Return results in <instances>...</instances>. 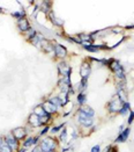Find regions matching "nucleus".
Returning a JSON list of instances; mask_svg holds the SVG:
<instances>
[{
	"label": "nucleus",
	"mask_w": 134,
	"mask_h": 152,
	"mask_svg": "<svg viewBox=\"0 0 134 152\" xmlns=\"http://www.w3.org/2000/svg\"><path fill=\"white\" fill-rule=\"evenodd\" d=\"M12 134L14 135V137L19 142H23V140L29 136L28 134V130L25 129V127H17V128H14L12 130Z\"/></svg>",
	"instance_id": "6"
},
{
	"label": "nucleus",
	"mask_w": 134,
	"mask_h": 152,
	"mask_svg": "<svg viewBox=\"0 0 134 152\" xmlns=\"http://www.w3.org/2000/svg\"><path fill=\"white\" fill-rule=\"evenodd\" d=\"M48 18H49L50 21H51L54 26H57V27H62V26H64L62 20H60L59 18H57V15L54 14L53 11H51V12L48 13Z\"/></svg>",
	"instance_id": "16"
},
{
	"label": "nucleus",
	"mask_w": 134,
	"mask_h": 152,
	"mask_svg": "<svg viewBox=\"0 0 134 152\" xmlns=\"http://www.w3.org/2000/svg\"><path fill=\"white\" fill-rule=\"evenodd\" d=\"M130 134H131V129L130 128H125L122 131H120L118 134V137L114 140V143L116 144H120V143H125L127 138L130 137Z\"/></svg>",
	"instance_id": "11"
},
{
	"label": "nucleus",
	"mask_w": 134,
	"mask_h": 152,
	"mask_svg": "<svg viewBox=\"0 0 134 152\" xmlns=\"http://www.w3.org/2000/svg\"><path fill=\"white\" fill-rule=\"evenodd\" d=\"M124 129H125V126L122 124V126H120V127H119V132H120V131H122Z\"/></svg>",
	"instance_id": "34"
},
{
	"label": "nucleus",
	"mask_w": 134,
	"mask_h": 152,
	"mask_svg": "<svg viewBox=\"0 0 134 152\" xmlns=\"http://www.w3.org/2000/svg\"><path fill=\"white\" fill-rule=\"evenodd\" d=\"M53 152H57V151H53Z\"/></svg>",
	"instance_id": "35"
},
{
	"label": "nucleus",
	"mask_w": 134,
	"mask_h": 152,
	"mask_svg": "<svg viewBox=\"0 0 134 152\" xmlns=\"http://www.w3.org/2000/svg\"><path fill=\"white\" fill-rule=\"evenodd\" d=\"M57 69H58V75L60 77H67L72 75V69L68 65L66 61H60L57 64Z\"/></svg>",
	"instance_id": "5"
},
{
	"label": "nucleus",
	"mask_w": 134,
	"mask_h": 152,
	"mask_svg": "<svg viewBox=\"0 0 134 152\" xmlns=\"http://www.w3.org/2000/svg\"><path fill=\"white\" fill-rule=\"evenodd\" d=\"M16 27H17V29L21 34H25L31 28V25H30V22L27 18H22L20 20H16Z\"/></svg>",
	"instance_id": "8"
},
{
	"label": "nucleus",
	"mask_w": 134,
	"mask_h": 152,
	"mask_svg": "<svg viewBox=\"0 0 134 152\" xmlns=\"http://www.w3.org/2000/svg\"><path fill=\"white\" fill-rule=\"evenodd\" d=\"M11 15H12L14 19H16V20H20V19H22V18H27V13L25 11H17V12H13L11 13Z\"/></svg>",
	"instance_id": "24"
},
{
	"label": "nucleus",
	"mask_w": 134,
	"mask_h": 152,
	"mask_svg": "<svg viewBox=\"0 0 134 152\" xmlns=\"http://www.w3.org/2000/svg\"><path fill=\"white\" fill-rule=\"evenodd\" d=\"M108 67L110 69V71L111 72H116V71H118V70H122L124 69V66L122 65V63L118 61V59H116V58H109V65H108Z\"/></svg>",
	"instance_id": "13"
},
{
	"label": "nucleus",
	"mask_w": 134,
	"mask_h": 152,
	"mask_svg": "<svg viewBox=\"0 0 134 152\" xmlns=\"http://www.w3.org/2000/svg\"><path fill=\"white\" fill-rule=\"evenodd\" d=\"M16 152H27V149H25V148H20Z\"/></svg>",
	"instance_id": "33"
},
{
	"label": "nucleus",
	"mask_w": 134,
	"mask_h": 152,
	"mask_svg": "<svg viewBox=\"0 0 134 152\" xmlns=\"http://www.w3.org/2000/svg\"><path fill=\"white\" fill-rule=\"evenodd\" d=\"M68 94L67 93H64V92H60L59 94H58V98L60 99V101H61V103H62V107H65L66 106V103L68 102Z\"/></svg>",
	"instance_id": "25"
},
{
	"label": "nucleus",
	"mask_w": 134,
	"mask_h": 152,
	"mask_svg": "<svg viewBox=\"0 0 134 152\" xmlns=\"http://www.w3.org/2000/svg\"><path fill=\"white\" fill-rule=\"evenodd\" d=\"M122 103H124V102L119 99V96H118L117 93H116V94L111 98V100L108 102L106 109H108V112H109L110 114H118L119 110H120V108H122Z\"/></svg>",
	"instance_id": "2"
},
{
	"label": "nucleus",
	"mask_w": 134,
	"mask_h": 152,
	"mask_svg": "<svg viewBox=\"0 0 134 152\" xmlns=\"http://www.w3.org/2000/svg\"><path fill=\"white\" fill-rule=\"evenodd\" d=\"M78 112H81V113H83V114L88 115V116H90V117H94L95 118V110L90 107V106H87V104H83V106H79V109H78Z\"/></svg>",
	"instance_id": "15"
},
{
	"label": "nucleus",
	"mask_w": 134,
	"mask_h": 152,
	"mask_svg": "<svg viewBox=\"0 0 134 152\" xmlns=\"http://www.w3.org/2000/svg\"><path fill=\"white\" fill-rule=\"evenodd\" d=\"M87 87H88V79L87 78H81V80L79 81V84H78V92L79 93H85V91H87Z\"/></svg>",
	"instance_id": "17"
},
{
	"label": "nucleus",
	"mask_w": 134,
	"mask_h": 152,
	"mask_svg": "<svg viewBox=\"0 0 134 152\" xmlns=\"http://www.w3.org/2000/svg\"><path fill=\"white\" fill-rule=\"evenodd\" d=\"M90 152H101V146L99 145H95V146H93L91 148V150H90Z\"/></svg>",
	"instance_id": "31"
},
{
	"label": "nucleus",
	"mask_w": 134,
	"mask_h": 152,
	"mask_svg": "<svg viewBox=\"0 0 134 152\" xmlns=\"http://www.w3.org/2000/svg\"><path fill=\"white\" fill-rule=\"evenodd\" d=\"M67 134H68V132H67V128L65 127L60 132H59V137H58L59 140H60V142H66V140H67Z\"/></svg>",
	"instance_id": "27"
},
{
	"label": "nucleus",
	"mask_w": 134,
	"mask_h": 152,
	"mask_svg": "<svg viewBox=\"0 0 134 152\" xmlns=\"http://www.w3.org/2000/svg\"><path fill=\"white\" fill-rule=\"evenodd\" d=\"M50 130H51V127H50V124H49V126H44V127H43V129L39 131V137H43V136H45V135L49 132Z\"/></svg>",
	"instance_id": "28"
},
{
	"label": "nucleus",
	"mask_w": 134,
	"mask_h": 152,
	"mask_svg": "<svg viewBox=\"0 0 134 152\" xmlns=\"http://www.w3.org/2000/svg\"><path fill=\"white\" fill-rule=\"evenodd\" d=\"M134 121V110L133 112H130V115H128V118H127V124L131 126Z\"/></svg>",
	"instance_id": "29"
},
{
	"label": "nucleus",
	"mask_w": 134,
	"mask_h": 152,
	"mask_svg": "<svg viewBox=\"0 0 134 152\" xmlns=\"http://www.w3.org/2000/svg\"><path fill=\"white\" fill-rule=\"evenodd\" d=\"M65 127H66V123H60L59 126H56V127L51 128V130H50V131H51V134H52V135H57V132L59 134V132H60L61 130H62Z\"/></svg>",
	"instance_id": "26"
},
{
	"label": "nucleus",
	"mask_w": 134,
	"mask_h": 152,
	"mask_svg": "<svg viewBox=\"0 0 134 152\" xmlns=\"http://www.w3.org/2000/svg\"><path fill=\"white\" fill-rule=\"evenodd\" d=\"M67 55H68V51L67 49L60 44V43H56L54 44V57L56 58H59L61 61H65V58L67 57Z\"/></svg>",
	"instance_id": "7"
},
{
	"label": "nucleus",
	"mask_w": 134,
	"mask_h": 152,
	"mask_svg": "<svg viewBox=\"0 0 134 152\" xmlns=\"http://www.w3.org/2000/svg\"><path fill=\"white\" fill-rule=\"evenodd\" d=\"M130 112H131V103L128 101H125L122 103V108H120V110H119L118 114L120 115V116H126Z\"/></svg>",
	"instance_id": "18"
},
{
	"label": "nucleus",
	"mask_w": 134,
	"mask_h": 152,
	"mask_svg": "<svg viewBox=\"0 0 134 152\" xmlns=\"http://www.w3.org/2000/svg\"><path fill=\"white\" fill-rule=\"evenodd\" d=\"M76 102L79 106H83L87 102V94L85 93H78L76 95Z\"/></svg>",
	"instance_id": "22"
},
{
	"label": "nucleus",
	"mask_w": 134,
	"mask_h": 152,
	"mask_svg": "<svg viewBox=\"0 0 134 152\" xmlns=\"http://www.w3.org/2000/svg\"><path fill=\"white\" fill-rule=\"evenodd\" d=\"M28 126H30L31 128L42 127L41 117H39V116H37L36 114H34V113H31V114L28 116Z\"/></svg>",
	"instance_id": "12"
},
{
	"label": "nucleus",
	"mask_w": 134,
	"mask_h": 152,
	"mask_svg": "<svg viewBox=\"0 0 134 152\" xmlns=\"http://www.w3.org/2000/svg\"><path fill=\"white\" fill-rule=\"evenodd\" d=\"M21 144H22V148L25 149H29L30 146H34V136H28Z\"/></svg>",
	"instance_id": "21"
},
{
	"label": "nucleus",
	"mask_w": 134,
	"mask_h": 152,
	"mask_svg": "<svg viewBox=\"0 0 134 152\" xmlns=\"http://www.w3.org/2000/svg\"><path fill=\"white\" fill-rule=\"evenodd\" d=\"M31 152H43V150H42L41 145L38 144V145H35V146H34V149L31 150Z\"/></svg>",
	"instance_id": "30"
},
{
	"label": "nucleus",
	"mask_w": 134,
	"mask_h": 152,
	"mask_svg": "<svg viewBox=\"0 0 134 152\" xmlns=\"http://www.w3.org/2000/svg\"><path fill=\"white\" fill-rule=\"evenodd\" d=\"M41 148L43 152H53V151H57L58 149V140L53 136H48V137H44L43 140H41Z\"/></svg>",
	"instance_id": "1"
},
{
	"label": "nucleus",
	"mask_w": 134,
	"mask_h": 152,
	"mask_svg": "<svg viewBox=\"0 0 134 152\" xmlns=\"http://www.w3.org/2000/svg\"><path fill=\"white\" fill-rule=\"evenodd\" d=\"M42 106H43L44 110L46 112V114L52 115V116L56 114H58V108H57L52 102H50L49 100H45V101L42 103Z\"/></svg>",
	"instance_id": "10"
},
{
	"label": "nucleus",
	"mask_w": 134,
	"mask_h": 152,
	"mask_svg": "<svg viewBox=\"0 0 134 152\" xmlns=\"http://www.w3.org/2000/svg\"><path fill=\"white\" fill-rule=\"evenodd\" d=\"M33 113H34V114H36L37 116H39V117H43V116L48 115L46 114V112L44 110V108H43V106H42V104H37L36 107L34 108Z\"/></svg>",
	"instance_id": "20"
},
{
	"label": "nucleus",
	"mask_w": 134,
	"mask_h": 152,
	"mask_svg": "<svg viewBox=\"0 0 134 152\" xmlns=\"http://www.w3.org/2000/svg\"><path fill=\"white\" fill-rule=\"evenodd\" d=\"M4 140H5V142L7 143V145L13 150V152H16L19 149H20V144H21V143L14 137V135H13L12 132H11V134H6V135H4Z\"/></svg>",
	"instance_id": "4"
},
{
	"label": "nucleus",
	"mask_w": 134,
	"mask_h": 152,
	"mask_svg": "<svg viewBox=\"0 0 134 152\" xmlns=\"http://www.w3.org/2000/svg\"><path fill=\"white\" fill-rule=\"evenodd\" d=\"M91 73V64L89 61H83L81 66H80V76L81 78H89Z\"/></svg>",
	"instance_id": "9"
},
{
	"label": "nucleus",
	"mask_w": 134,
	"mask_h": 152,
	"mask_svg": "<svg viewBox=\"0 0 134 152\" xmlns=\"http://www.w3.org/2000/svg\"><path fill=\"white\" fill-rule=\"evenodd\" d=\"M78 37L82 41L83 44H94V41H95V38L91 34H85V33L78 34Z\"/></svg>",
	"instance_id": "14"
},
{
	"label": "nucleus",
	"mask_w": 134,
	"mask_h": 152,
	"mask_svg": "<svg viewBox=\"0 0 134 152\" xmlns=\"http://www.w3.org/2000/svg\"><path fill=\"white\" fill-rule=\"evenodd\" d=\"M48 100H49L50 102H52L58 109H59V108H62V103H61L60 99L58 98V95H52V96H50Z\"/></svg>",
	"instance_id": "23"
},
{
	"label": "nucleus",
	"mask_w": 134,
	"mask_h": 152,
	"mask_svg": "<svg viewBox=\"0 0 134 152\" xmlns=\"http://www.w3.org/2000/svg\"><path fill=\"white\" fill-rule=\"evenodd\" d=\"M76 118H78V123L80 124V127H82L83 129H91V127L95 126V118L83 114L81 112H78Z\"/></svg>",
	"instance_id": "3"
},
{
	"label": "nucleus",
	"mask_w": 134,
	"mask_h": 152,
	"mask_svg": "<svg viewBox=\"0 0 134 152\" xmlns=\"http://www.w3.org/2000/svg\"><path fill=\"white\" fill-rule=\"evenodd\" d=\"M37 34H38V31H37V30L35 29V28H33V27H31V28H30V29H29V30H28L27 33H25L23 35H25V41L30 42V41H31L33 38H34L35 36H36Z\"/></svg>",
	"instance_id": "19"
},
{
	"label": "nucleus",
	"mask_w": 134,
	"mask_h": 152,
	"mask_svg": "<svg viewBox=\"0 0 134 152\" xmlns=\"http://www.w3.org/2000/svg\"><path fill=\"white\" fill-rule=\"evenodd\" d=\"M109 152H118V149H117V146H116V145H111V146H110Z\"/></svg>",
	"instance_id": "32"
}]
</instances>
